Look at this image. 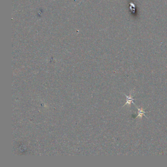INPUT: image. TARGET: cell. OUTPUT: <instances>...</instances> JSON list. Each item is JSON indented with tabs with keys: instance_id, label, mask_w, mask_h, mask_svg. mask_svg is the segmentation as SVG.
Wrapping results in <instances>:
<instances>
[{
	"instance_id": "cell-1",
	"label": "cell",
	"mask_w": 167,
	"mask_h": 167,
	"mask_svg": "<svg viewBox=\"0 0 167 167\" xmlns=\"http://www.w3.org/2000/svg\"><path fill=\"white\" fill-rule=\"evenodd\" d=\"M124 95H125V96H126V98H127V102L125 103V105L123 106H130L131 103L133 104V103H134L133 101L135 100V99H134L133 98V97L131 95V93H130L129 96H127L126 94H124Z\"/></svg>"
},
{
	"instance_id": "cell-2",
	"label": "cell",
	"mask_w": 167,
	"mask_h": 167,
	"mask_svg": "<svg viewBox=\"0 0 167 167\" xmlns=\"http://www.w3.org/2000/svg\"><path fill=\"white\" fill-rule=\"evenodd\" d=\"M133 105H134V106L136 107L137 109L138 110V115H137V116L136 117V118H139L140 119H141L143 116H145L146 118H147V117L145 116V115H144V114L147 113V112H145L144 110L143 109H142V108H138V107L135 105V104L134 102L133 103Z\"/></svg>"
}]
</instances>
